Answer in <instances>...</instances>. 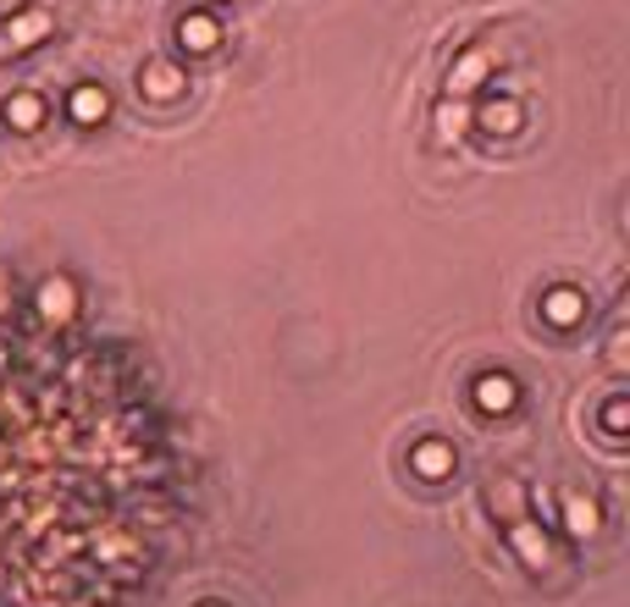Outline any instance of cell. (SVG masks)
I'll return each instance as SVG.
<instances>
[{"mask_svg": "<svg viewBox=\"0 0 630 607\" xmlns=\"http://www.w3.org/2000/svg\"><path fill=\"white\" fill-rule=\"evenodd\" d=\"M50 28H56V17H50L45 6H28V11L6 17V22H0V56H22V50L45 44Z\"/></svg>", "mask_w": 630, "mask_h": 607, "instance_id": "cell-1", "label": "cell"}, {"mask_svg": "<svg viewBox=\"0 0 630 607\" xmlns=\"http://www.w3.org/2000/svg\"><path fill=\"white\" fill-rule=\"evenodd\" d=\"M520 122H525V111H520V100H509V94H492V100H481V106L471 111V128L498 133V139L520 133Z\"/></svg>", "mask_w": 630, "mask_h": 607, "instance_id": "cell-2", "label": "cell"}, {"mask_svg": "<svg viewBox=\"0 0 630 607\" xmlns=\"http://www.w3.org/2000/svg\"><path fill=\"white\" fill-rule=\"evenodd\" d=\"M33 304H39V315H45L50 326H67V320L78 315V282H72V277H45L39 293H33Z\"/></svg>", "mask_w": 630, "mask_h": 607, "instance_id": "cell-3", "label": "cell"}, {"mask_svg": "<svg viewBox=\"0 0 630 607\" xmlns=\"http://www.w3.org/2000/svg\"><path fill=\"white\" fill-rule=\"evenodd\" d=\"M471 398H475V409H481V415H509V409L520 404V387H514V376L486 370V376H475Z\"/></svg>", "mask_w": 630, "mask_h": 607, "instance_id": "cell-4", "label": "cell"}, {"mask_svg": "<svg viewBox=\"0 0 630 607\" xmlns=\"http://www.w3.org/2000/svg\"><path fill=\"white\" fill-rule=\"evenodd\" d=\"M177 44H183L188 56H205V50L222 44V22H216L210 11H183V17H177Z\"/></svg>", "mask_w": 630, "mask_h": 607, "instance_id": "cell-5", "label": "cell"}, {"mask_svg": "<svg viewBox=\"0 0 630 607\" xmlns=\"http://www.w3.org/2000/svg\"><path fill=\"white\" fill-rule=\"evenodd\" d=\"M509 547H514V558L525 564V569H548V558H553V547H548V536L531 525V519H509Z\"/></svg>", "mask_w": 630, "mask_h": 607, "instance_id": "cell-6", "label": "cell"}, {"mask_svg": "<svg viewBox=\"0 0 630 607\" xmlns=\"http://www.w3.org/2000/svg\"><path fill=\"white\" fill-rule=\"evenodd\" d=\"M486 72H492V50H481V44H475V50H465V56L449 67V94H454V100L475 94V89L486 83Z\"/></svg>", "mask_w": 630, "mask_h": 607, "instance_id": "cell-7", "label": "cell"}, {"mask_svg": "<svg viewBox=\"0 0 630 607\" xmlns=\"http://www.w3.org/2000/svg\"><path fill=\"white\" fill-rule=\"evenodd\" d=\"M67 117H72L78 128H100V122L111 117V94H106L100 83H78V89L67 94Z\"/></svg>", "mask_w": 630, "mask_h": 607, "instance_id": "cell-8", "label": "cell"}, {"mask_svg": "<svg viewBox=\"0 0 630 607\" xmlns=\"http://www.w3.org/2000/svg\"><path fill=\"white\" fill-rule=\"evenodd\" d=\"M188 89V72L183 67H171V61H145L139 67V94H150V100H177Z\"/></svg>", "mask_w": 630, "mask_h": 607, "instance_id": "cell-9", "label": "cell"}, {"mask_svg": "<svg viewBox=\"0 0 630 607\" xmlns=\"http://www.w3.org/2000/svg\"><path fill=\"white\" fill-rule=\"evenodd\" d=\"M542 320H553L559 331L581 326V320H587V293H581V288H548V293H542Z\"/></svg>", "mask_w": 630, "mask_h": 607, "instance_id": "cell-10", "label": "cell"}, {"mask_svg": "<svg viewBox=\"0 0 630 607\" xmlns=\"http://www.w3.org/2000/svg\"><path fill=\"white\" fill-rule=\"evenodd\" d=\"M454 464H460L454 448H449V442H437V437H426V442H415V448H410V469H415L421 480H449V475H454Z\"/></svg>", "mask_w": 630, "mask_h": 607, "instance_id": "cell-11", "label": "cell"}, {"mask_svg": "<svg viewBox=\"0 0 630 607\" xmlns=\"http://www.w3.org/2000/svg\"><path fill=\"white\" fill-rule=\"evenodd\" d=\"M0 122H6L11 133H39V128H45V100H39V94H28V89H17V94H6Z\"/></svg>", "mask_w": 630, "mask_h": 607, "instance_id": "cell-12", "label": "cell"}, {"mask_svg": "<svg viewBox=\"0 0 630 607\" xmlns=\"http://www.w3.org/2000/svg\"><path fill=\"white\" fill-rule=\"evenodd\" d=\"M564 530L570 536H598L603 530V508L581 491H564Z\"/></svg>", "mask_w": 630, "mask_h": 607, "instance_id": "cell-13", "label": "cell"}, {"mask_svg": "<svg viewBox=\"0 0 630 607\" xmlns=\"http://www.w3.org/2000/svg\"><path fill=\"white\" fill-rule=\"evenodd\" d=\"M465 128H471V106H465V100H454V94H449V100H443V106H437V133H443V139H460V133H465Z\"/></svg>", "mask_w": 630, "mask_h": 607, "instance_id": "cell-14", "label": "cell"}, {"mask_svg": "<svg viewBox=\"0 0 630 607\" xmlns=\"http://www.w3.org/2000/svg\"><path fill=\"white\" fill-rule=\"evenodd\" d=\"M603 426H609V431H614V437H620V431H626V426H630V404H626V398H614V404H609V409H603Z\"/></svg>", "mask_w": 630, "mask_h": 607, "instance_id": "cell-15", "label": "cell"}, {"mask_svg": "<svg viewBox=\"0 0 630 607\" xmlns=\"http://www.w3.org/2000/svg\"><path fill=\"white\" fill-rule=\"evenodd\" d=\"M205 607H216V603H205Z\"/></svg>", "mask_w": 630, "mask_h": 607, "instance_id": "cell-16", "label": "cell"}]
</instances>
